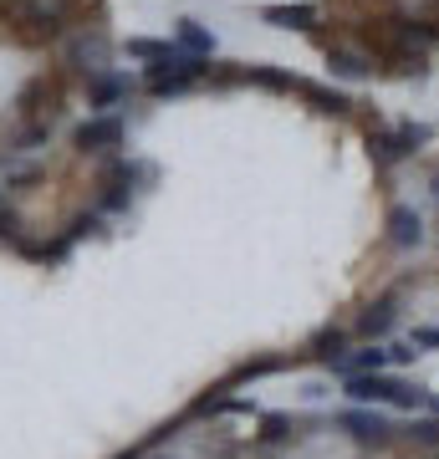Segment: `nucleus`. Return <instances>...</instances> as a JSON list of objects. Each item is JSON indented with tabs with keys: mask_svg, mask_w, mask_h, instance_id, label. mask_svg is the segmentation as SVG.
Instances as JSON below:
<instances>
[{
	"mask_svg": "<svg viewBox=\"0 0 439 459\" xmlns=\"http://www.w3.org/2000/svg\"><path fill=\"white\" fill-rule=\"evenodd\" d=\"M342 398L347 403H368V409H404V413H439V398L424 383H408L399 373H353L342 377Z\"/></svg>",
	"mask_w": 439,
	"mask_h": 459,
	"instance_id": "f257e3e1",
	"label": "nucleus"
},
{
	"mask_svg": "<svg viewBox=\"0 0 439 459\" xmlns=\"http://www.w3.org/2000/svg\"><path fill=\"white\" fill-rule=\"evenodd\" d=\"M429 143V128L424 123H368V153H373V164L383 169V174H393L399 164H408L419 148Z\"/></svg>",
	"mask_w": 439,
	"mask_h": 459,
	"instance_id": "f03ea898",
	"label": "nucleus"
},
{
	"mask_svg": "<svg viewBox=\"0 0 439 459\" xmlns=\"http://www.w3.org/2000/svg\"><path fill=\"white\" fill-rule=\"evenodd\" d=\"M205 72H210L205 56H189V51L174 47V56L144 66V92L148 98H180V92H189V87L205 82Z\"/></svg>",
	"mask_w": 439,
	"mask_h": 459,
	"instance_id": "7ed1b4c3",
	"label": "nucleus"
},
{
	"mask_svg": "<svg viewBox=\"0 0 439 459\" xmlns=\"http://www.w3.org/2000/svg\"><path fill=\"white\" fill-rule=\"evenodd\" d=\"M332 429H342L358 449H399V424L389 419V409L347 403L342 413H332Z\"/></svg>",
	"mask_w": 439,
	"mask_h": 459,
	"instance_id": "20e7f679",
	"label": "nucleus"
},
{
	"mask_svg": "<svg viewBox=\"0 0 439 459\" xmlns=\"http://www.w3.org/2000/svg\"><path fill=\"white\" fill-rule=\"evenodd\" d=\"M123 143H128V117L123 113H87L72 128V148L92 153V159H113Z\"/></svg>",
	"mask_w": 439,
	"mask_h": 459,
	"instance_id": "39448f33",
	"label": "nucleus"
},
{
	"mask_svg": "<svg viewBox=\"0 0 439 459\" xmlns=\"http://www.w3.org/2000/svg\"><path fill=\"white\" fill-rule=\"evenodd\" d=\"M108 56H113V41H108V36H102L98 26H77V31L66 36L62 66H66V72H77L82 82H87V77L108 72Z\"/></svg>",
	"mask_w": 439,
	"mask_h": 459,
	"instance_id": "423d86ee",
	"label": "nucleus"
},
{
	"mask_svg": "<svg viewBox=\"0 0 439 459\" xmlns=\"http://www.w3.org/2000/svg\"><path fill=\"white\" fill-rule=\"evenodd\" d=\"M138 87H144V77H133V72H123V66H108V72H98V77H87L82 92H87V108H92V113H118V108L133 102Z\"/></svg>",
	"mask_w": 439,
	"mask_h": 459,
	"instance_id": "0eeeda50",
	"label": "nucleus"
},
{
	"mask_svg": "<svg viewBox=\"0 0 439 459\" xmlns=\"http://www.w3.org/2000/svg\"><path fill=\"white\" fill-rule=\"evenodd\" d=\"M399 307H404V286H389L383 296H373L358 316H353V337L358 342H383L399 327Z\"/></svg>",
	"mask_w": 439,
	"mask_h": 459,
	"instance_id": "6e6552de",
	"label": "nucleus"
},
{
	"mask_svg": "<svg viewBox=\"0 0 439 459\" xmlns=\"http://www.w3.org/2000/svg\"><path fill=\"white\" fill-rule=\"evenodd\" d=\"M322 51H327V72H332L338 82H368V77H378V62L358 47V41H327Z\"/></svg>",
	"mask_w": 439,
	"mask_h": 459,
	"instance_id": "1a4fd4ad",
	"label": "nucleus"
},
{
	"mask_svg": "<svg viewBox=\"0 0 439 459\" xmlns=\"http://www.w3.org/2000/svg\"><path fill=\"white\" fill-rule=\"evenodd\" d=\"M383 230H389L393 250H419L424 246V214L414 210V204H393L389 220H383Z\"/></svg>",
	"mask_w": 439,
	"mask_h": 459,
	"instance_id": "9d476101",
	"label": "nucleus"
},
{
	"mask_svg": "<svg viewBox=\"0 0 439 459\" xmlns=\"http://www.w3.org/2000/svg\"><path fill=\"white\" fill-rule=\"evenodd\" d=\"M174 47L189 51V56H205V62H215V51H220V36H215L205 21L180 16V21H174Z\"/></svg>",
	"mask_w": 439,
	"mask_h": 459,
	"instance_id": "9b49d317",
	"label": "nucleus"
},
{
	"mask_svg": "<svg viewBox=\"0 0 439 459\" xmlns=\"http://www.w3.org/2000/svg\"><path fill=\"white\" fill-rule=\"evenodd\" d=\"M317 16H322V11H317V5H302V0H296V5H260V21H266V26H281V31L317 36Z\"/></svg>",
	"mask_w": 439,
	"mask_h": 459,
	"instance_id": "f8f14e48",
	"label": "nucleus"
},
{
	"mask_svg": "<svg viewBox=\"0 0 439 459\" xmlns=\"http://www.w3.org/2000/svg\"><path fill=\"white\" fill-rule=\"evenodd\" d=\"M241 82H256L266 92H302V77L281 72V66H241Z\"/></svg>",
	"mask_w": 439,
	"mask_h": 459,
	"instance_id": "ddd939ff",
	"label": "nucleus"
},
{
	"mask_svg": "<svg viewBox=\"0 0 439 459\" xmlns=\"http://www.w3.org/2000/svg\"><path fill=\"white\" fill-rule=\"evenodd\" d=\"M302 98L317 108V113H332V117H353V98L338 92V87H317V82H302Z\"/></svg>",
	"mask_w": 439,
	"mask_h": 459,
	"instance_id": "4468645a",
	"label": "nucleus"
},
{
	"mask_svg": "<svg viewBox=\"0 0 439 459\" xmlns=\"http://www.w3.org/2000/svg\"><path fill=\"white\" fill-rule=\"evenodd\" d=\"M123 51H128L133 62H163V56H174V41H163V36H128L123 41Z\"/></svg>",
	"mask_w": 439,
	"mask_h": 459,
	"instance_id": "2eb2a0df",
	"label": "nucleus"
},
{
	"mask_svg": "<svg viewBox=\"0 0 439 459\" xmlns=\"http://www.w3.org/2000/svg\"><path fill=\"white\" fill-rule=\"evenodd\" d=\"M62 235L72 240V246L87 240V235H108V214H102V210H82V214H72V225H66Z\"/></svg>",
	"mask_w": 439,
	"mask_h": 459,
	"instance_id": "dca6fc26",
	"label": "nucleus"
},
{
	"mask_svg": "<svg viewBox=\"0 0 439 459\" xmlns=\"http://www.w3.org/2000/svg\"><path fill=\"white\" fill-rule=\"evenodd\" d=\"M21 240H26V230H21L16 210H11V204H5V195H0V246H11V250H16Z\"/></svg>",
	"mask_w": 439,
	"mask_h": 459,
	"instance_id": "f3484780",
	"label": "nucleus"
},
{
	"mask_svg": "<svg viewBox=\"0 0 439 459\" xmlns=\"http://www.w3.org/2000/svg\"><path fill=\"white\" fill-rule=\"evenodd\" d=\"M408 342L419 347V352H424V347H439V327H424V322H419V327L408 332Z\"/></svg>",
	"mask_w": 439,
	"mask_h": 459,
	"instance_id": "a211bd4d",
	"label": "nucleus"
},
{
	"mask_svg": "<svg viewBox=\"0 0 439 459\" xmlns=\"http://www.w3.org/2000/svg\"><path fill=\"white\" fill-rule=\"evenodd\" d=\"M435 41H439V16H435Z\"/></svg>",
	"mask_w": 439,
	"mask_h": 459,
	"instance_id": "6ab92c4d",
	"label": "nucleus"
}]
</instances>
